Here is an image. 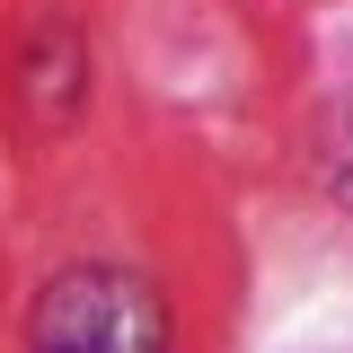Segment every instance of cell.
<instances>
[{"label": "cell", "mask_w": 353, "mask_h": 353, "mask_svg": "<svg viewBox=\"0 0 353 353\" xmlns=\"http://www.w3.org/2000/svg\"><path fill=\"white\" fill-rule=\"evenodd\" d=\"M36 353H168V327L132 274L88 265L36 301Z\"/></svg>", "instance_id": "6da1fadb"}, {"label": "cell", "mask_w": 353, "mask_h": 353, "mask_svg": "<svg viewBox=\"0 0 353 353\" xmlns=\"http://www.w3.org/2000/svg\"><path fill=\"white\" fill-rule=\"evenodd\" d=\"M336 176H345V194H353V115H345V141H336Z\"/></svg>", "instance_id": "7a4b0ae2"}]
</instances>
